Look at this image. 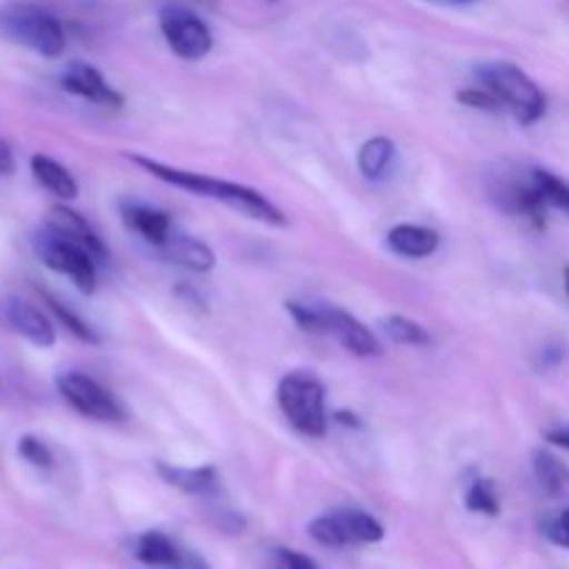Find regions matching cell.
<instances>
[{
  "instance_id": "cell-1",
  "label": "cell",
  "mask_w": 569,
  "mask_h": 569,
  "mask_svg": "<svg viewBox=\"0 0 569 569\" xmlns=\"http://www.w3.org/2000/svg\"><path fill=\"white\" fill-rule=\"evenodd\" d=\"M133 164H139L142 170H148L150 176L159 178V181L172 183L178 189H187V192L200 194V198L220 200V203L231 206V209L242 211V214L253 217L259 222H270V226H287V217L281 214L276 203L267 200V194H261L259 189L244 187V183L233 181H220V178H209L203 172L192 170H178V167H167L161 161L144 159V156H128Z\"/></svg>"
},
{
  "instance_id": "cell-2",
  "label": "cell",
  "mask_w": 569,
  "mask_h": 569,
  "mask_svg": "<svg viewBox=\"0 0 569 569\" xmlns=\"http://www.w3.org/2000/svg\"><path fill=\"white\" fill-rule=\"evenodd\" d=\"M0 37L22 44L44 59H59L67 48V37L61 22L48 9L26 0L0 3Z\"/></svg>"
},
{
  "instance_id": "cell-3",
  "label": "cell",
  "mask_w": 569,
  "mask_h": 569,
  "mask_svg": "<svg viewBox=\"0 0 569 569\" xmlns=\"http://www.w3.org/2000/svg\"><path fill=\"white\" fill-rule=\"evenodd\" d=\"M476 78L522 126H531L545 114L542 89L520 67L509 64V61H487V64L476 67Z\"/></svg>"
},
{
  "instance_id": "cell-4",
  "label": "cell",
  "mask_w": 569,
  "mask_h": 569,
  "mask_svg": "<svg viewBox=\"0 0 569 569\" xmlns=\"http://www.w3.org/2000/svg\"><path fill=\"white\" fill-rule=\"evenodd\" d=\"M278 406H281L283 417L295 431L303 437H326L328 431V415H326V387L320 378L311 372H289L278 383Z\"/></svg>"
},
{
  "instance_id": "cell-5",
  "label": "cell",
  "mask_w": 569,
  "mask_h": 569,
  "mask_svg": "<svg viewBox=\"0 0 569 569\" xmlns=\"http://www.w3.org/2000/svg\"><path fill=\"white\" fill-rule=\"evenodd\" d=\"M33 250H37L44 267L70 278L81 292H94V283H98V267H94V261L98 259L87 248H81V244L70 242V239L59 237L50 228H44V231H39L33 237Z\"/></svg>"
},
{
  "instance_id": "cell-6",
  "label": "cell",
  "mask_w": 569,
  "mask_h": 569,
  "mask_svg": "<svg viewBox=\"0 0 569 569\" xmlns=\"http://www.w3.org/2000/svg\"><path fill=\"white\" fill-rule=\"evenodd\" d=\"M159 28L176 56L187 61H200L211 50V31L194 11L183 6H164L159 11Z\"/></svg>"
},
{
  "instance_id": "cell-7",
  "label": "cell",
  "mask_w": 569,
  "mask_h": 569,
  "mask_svg": "<svg viewBox=\"0 0 569 569\" xmlns=\"http://www.w3.org/2000/svg\"><path fill=\"white\" fill-rule=\"evenodd\" d=\"M56 387H59L61 398H64L67 403L78 411V415L89 417V420L111 422V420H120L122 417L120 403H117V400L111 398V395L106 392V389L100 387L94 378L83 376V372H76V370L61 372L59 381H56Z\"/></svg>"
},
{
  "instance_id": "cell-8",
  "label": "cell",
  "mask_w": 569,
  "mask_h": 569,
  "mask_svg": "<svg viewBox=\"0 0 569 569\" xmlns=\"http://www.w3.org/2000/svg\"><path fill=\"white\" fill-rule=\"evenodd\" d=\"M322 317V328L326 333H331L339 345H342L348 353L359 356V359H372V356H381V345H378L376 333L365 326L361 320H356L353 315H348L339 306L317 303Z\"/></svg>"
},
{
  "instance_id": "cell-9",
  "label": "cell",
  "mask_w": 569,
  "mask_h": 569,
  "mask_svg": "<svg viewBox=\"0 0 569 569\" xmlns=\"http://www.w3.org/2000/svg\"><path fill=\"white\" fill-rule=\"evenodd\" d=\"M0 311H3L6 326H9L17 337L26 339V342L37 345V348H53L56 345L53 322H50L48 315L39 311L33 303L11 295V298L3 300Z\"/></svg>"
},
{
  "instance_id": "cell-10",
  "label": "cell",
  "mask_w": 569,
  "mask_h": 569,
  "mask_svg": "<svg viewBox=\"0 0 569 569\" xmlns=\"http://www.w3.org/2000/svg\"><path fill=\"white\" fill-rule=\"evenodd\" d=\"M61 87L70 94H76V98L89 100V103L122 106V94L114 92V87L94 67H89L87 61H70L64 72H61Z\"/></svg>"
},
{
  "instance_id": "cell-11",
  "label": "cell",
  "mask_w": 569,
  "mask_h": 569,
  "mask_svg": "<svg viewBox=\"0 0 569 569\" xmlns=\"http://www.w3.org/2000/svg\"><path fill=\"white\" fill-rule=\"evenodd\" d=\"M156 253L161 256V259L172 261V264L178 267H187V270L192 272H209L214 270V250L209 248L206 242H200V239L189 237V233L178 231V228H172V233L167 237V242L161 244Z\"/></svg>"
},
{
  "instance_id": "cell-12",
  "label": "cell",
  "mask_w": 569,
  "mask_h": 569,
  "mask_svg": "<svg viewBox=\"0 0 569 569\" xmlns=\"http://www.w3.org/2000/svg\"><path fill=\"white\" fill-rule=\"evenodd\" d=\"M48 228L53 233H59V237H64V239H70V242L87 248L98 261H106L103 242H100L98 233L92 231V226H89V222L83 220L78 211L67 209V206H53V209L48 211Z\"/></svg>"
},
{
  "instance_id": "cell-13",
  "label": "cell",
  "mask_w": 569,
  "mask_h": 569,
  "mask_svg": "<svg viewBox=\"0 0 569 569\" xmlns=\"http://www.w3.org/2000/svg\"><path fill=\"white\" fill-rule=\"evenodd\" d=\"M122 220H126V226L131 228L133 233H139L153 250H159L161 244L167 242V237L172 233L170 217L159 209H150V206L126 203L122 206Z\"/></svg>"
},
{
  "instance_id": "cell-14",
  "label": "cell",
  "mask_w": 569,
  "mask_h": 569,
  "mask_svg": "<svg viewBox=\"0 0 569 569\" xmlns=\"http://www.w3.org/2000/svg\"><path fill=\"white\" fill-rule=\"evenodd\" d=\"M389 248L406 259H426V256L437 253L439 233L426 226H395L387 237Z\"/></svg>"
},
{
  "instance_id": "cell-15",
  "label": "cell",
  "mask_w": 569,
  "mask_h": 569,
  "mask_svg": "<svg viewBox=\"0 0 569 569\" xmlns=\"http://www.w3.org/2000/svg\"><path fill=\"white\" fill-rule=\"evenodd\" d=\"M159 476L170 487L181 489L187 495H211L220 487V478H217L214 467H172L161 461Z\"/></svg>"
},
{
  "instance_id": "cell-16",
  "label": "cell",
  "mask_w": 569,
  "mask_h": 569,
  "mask_svg": "<svg viewBox=\"0 0 569 569\" xmlns=\"http://www.w3.org/2000/svg\"><path fill=\"white\" fill-rule=\"evenodd\" d=\"M31 172L50 194H56L59 200H72L78 194V181L72 178V172L64 164H59L50 156H31Z\"/></svg>"
},
{
  "instance_id": "cell-17",
  "label": "cell",
  "mask_w": 569,
  "mask_h": 569,
  "mask_svg": "<svg viewBox=\"0 0 569 569\" xmlns=\"http://www.w3.org/2000/svg\"><path fill=\"white\" fill-rule=\"evenodd\" d=\"M398 148L389 137H372L359 150V170L367 181H383L392 172Z\"/></svg>"
},
{
  "instance_id": "cell-18",
  "label": "cell",
  "mask_w": 569,
  "mask_h": 569,
  "mask_svg": "<svg viewBox=\"0 0 569 569\" xmlns=\"http://www.w3.org/2000/svg\"><path fill=\"white\" fill-rule=\"evenodd\" d=\"M342 526L345 537H348V545H376L383 539V526L370 517L367 511L359 509H342V511H333Z\"/></svg>"
},
{
  "instance_id": "cell-19",
  "label": "cell",
  "mask_w": 569,
  "mask_h": 569,
  "mask_svg": "<svg viewBox=\"0 0 569 569\" xmlns=\"http://www.w3.org/2000/svg\"><path fill=\"white\" fill-rule=\"evenodd\" d=\"M133 553H137V559L144 561V565L172 569L178 565V556H181V550L170 542V537H164V533H159V531H150V533H142V537L137 539V550H133Z\"/></svg>"
},
{
  "instance_id": "cell-20",
  "label": "cell",
  "mask_w": 569,
  "mask_h": 569,
  "mask_svg": "<svg viewBox=\"0 0 569 569\" xmlns=\"http://www.w3.org/2000/svg\"><path fill=\"white\" fill-rule=\"evenodd\" d=\"M381 331L387 333L392 342L398 345H409V348H428L433 342L428 328H422L420 322L409 320L403 315H389L381 320Z\"/></svg>"
},
{
  "instance_id": "cell-21",
  "label": "cell",
  "mask_w": 569,
  "mask_h": 569,
  "mask_svg": "<svg viewBox=\"0 0 569 569\" xmlns=\"http://www.w3.org/2000/svg\"><path fill=\"white\" fill-rule=\"evenodd\" d=\"M531 187L537 189L539 198L545 200V206H550V209H559L569 214V187L561 178H556L553 172L548 170H531Z\"/></svg>"
},
{
  "instance_id": "cell-22",
  "label": "cell",
  "mask_w": 569,
  "mask_h": 569,
  "mask_svg": "<svg viewBox=\"0 0 569 569\" xmlns=\"http://www.w3.org/2000/svg\"><path fill=\"white\" fill-rule=\"evenodd\" d=\"M533 472H537L539 483H542V489L548 495H561L569 483L567 467L561 465L556 456L545 453V450H539V453L533 456Z\"/></svg>"
},
{
  "instance_id": "cell-23",
  "label": "cell",
  "mask_w": 569,
  "mask_h": 569,
  "mask_svg": "<svg viewBox=\"0 0 569 569\" xmlns=\"http://www.w3.org/2000/svg\"><path fill=\"white\" fill-rule=\"evenodd\" d=\"M309 533L315 542L322 545V548H345V545H348V537H345L337 515L317 517V520L309 526Z\"/></svg>"
},
{
  "instance_id": "cell-24",
  "label": "cell",
  "mask_w": 569,
  "mask_h": 569,
  "mask_svg": "<svg viewBox=\"0 0 569 569\" xmlns=\"http://www.w3.org/2000/svg\"><path fill=\"white\" fill-rule=\"evenodd\" d=\"M467 506L478 515H489L495 517L500 511V500L495 495V483L492 481H476L467 492Z\"/></svg>"
},
{
  "instance_id": "cell-25",
  "label": "cell",
  "mask_w": 569,
  "mask_h": 569,
  "mask_svg": "<svg viewBox=\"0 0 569 569\" xmlns=\"http://www.w3.org/2000/svg\"><path fill=\"white\" fill-rule=\"evenodd\" d=\"M44 300H48L50 311H53V315L59 317L61 322H64V328H70V331L76 333L78 339H83V342H92V345H98V342H100V337H98V333H94L92 328H89L87 322L81 320V317H78V315H72V311L67 309L64 303H59V300H56V298H50V295H44Z\"/></svg>"
},
{
  "instance_id": "cell-26",
  "label": "cell",
  "mask_w": 569,
  "mask_h": 569,
  "mask_svg": "<svg viewBox=\"0 0 569 569\" xmlns=\"http://www.w3.org/2000/svg\"><path fill=\"white\" fill-rule=\"evenodd\" d=\"M287 311H289V315H292V320L298 322L300 331H306V333H326L317 303H295V300H289Z\"/></svg>"
},
{
  "instance_id": "cell-27",
  "label": "cell",
  "mask_w": 569,
  "mask_h": 569,
  "mask_svg": "<svg viewBox=\"0 0 569 569\" xmlns=\"http://www.w3.org/2000/svg\"><path fill=\"white\" fill-rule=\"evenodd\" d=\"M17 453L26 461H31L33 467H50L53 465V456H50L48 445L37 437H22L20 445H17Z\"/></svg>"
},
{
  "instance_id": "cell-28",
  "label": "cell",
  "mask_w": 569,
  "mask_h": 569,
  "mask_svg": "<svg viewBox=\"0 0 569 569\" xmlns=\"http://www.w3.org/2000/svg\"><path fill=\"white\" fill-rule=\"evenodd\" d=\"M272 569H320L309 556L298 553V550H289V548H278L272 550V559H270Z\"/></svg>"
},
{
  "instance_id": "cell-29",
  "label": "cell",
  "mask_w": 569,
  "mask_h": 569,
  "mask_svg": "<svg viewBox=\"0 0 569 569\" xmlns=\"http://www.w3.org/2000/svg\"><path fill=\"white\" fill-rule=\"evenodd\" d=\"M545 537H548L553 545H559V548L569 550V509L559 511L553 520L545 522Z\"/></svg>"
},
{
  "instance_id": "cell-30",
  "label": "cell",
  "mask_w": 569,
  "mask_h": 569,
  "mask_svg": "<svg viewBox=\"0 0 569 569\" xmlns=\"http://www.w3.org/2000/svg\"><path fill=\"white\" fill-rule=\"evenodd\" d=\"M459 100L465 106H472V109H498V106H500V100L495 98V94L489 92V89H483V87L467 89V92L459 94Z\"/></svg>"
},
{
  "instance_id": "cell-31",
  "label": "cell",
  "mask_w": 569,
  "mask_h": 569,
  "mask_svg": "<svg viewBox=\"0 0 569 569\" xmlns=\"http://www.w3.org/2000/svg\"><path fill=\"white\" fill-rule=\"evenodd\" d=\"M14 172V150L6 139H0V178L11 176Z\"/></svg>"
},
{
  "instance_id": "cell-32",
  "label": "cell",
  "mask_w": 569,
  "mask_h": 569,
  "mask_svg": "<svg viewBox=\"0 0 569 569\" xmlns=\"http://www.w3.org/2000/svg\"><path fill=\"white\" fill-rule=\"evenodd\" d=\"M172 569H211V567L206 565V561L200 559V556L183 553V550H181V556H178V565L172 567Z\"/></svg>"
},
{
  "instance_id": "cell-33",
  "label": "cell",
  "mask_w": 569,
  "mask_h": 569,
  "mask_svg": "<svg viewBox=\"0 0 569 569\" xmlns=\"http://www.w3.org/2000/svg\"><path fill=\"white\" fill-rule=\"evenodd\" d=\"M548 439L553 445H561V448H569V428H565V431H553Z\"/></svg>"
},
{
  "instance_id": "cell-34",
  "label": "cell",
  "mask_w": 569,
  "mask_h": 569,
  "mask_svg": "<svg viewBox=\"0 0 569 569\" xmlns=\"http://www.w3.org/2000/svg\"><path fill=\"white\" fill-rule=\"evenodd\" d=\"M567 292H569V270H567Z\"/></svg>"
},
{
  "instance_id": "cell-35",
  "label": "cell",
  "mask_w": 569,
  "mask_h": 569,
  "mask_svg": "<svg viewBox=\"0 0 569 569\" xmlns=\"http://www.w3.org/2000/svg\"><path fill=\"white\" fill-rule=\"evenodd\" d=\"M270 3H278V0H270Z\"/></svg>"
}]
</instances>
